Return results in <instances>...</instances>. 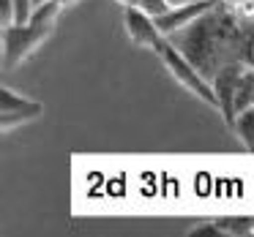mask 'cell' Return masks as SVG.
Returning <instances> with one entry per match:
<instances>
[{
    "label": "cell",
    "mask_w": 254,
    "mask_h": 237,
    "mask_svg": "<svg viewBox=\"0 0 254 237\" xmlns=\"http://www.w3.org/2000/svg\"><path fill=\"white\" fill-rule=\"evenodd\" d=\"M44 3H50V0H33V11H36V8H41Z\"/></svg>",
    "instance_id": "obj_18"
},
{
    "label": "cell",
    "mask_w": 254,
    "mask_h": 237,
    "mask_svg": "<svg viewBox=\"0 0 254 237\" xmlns=\"http://www.w3.org/2000/svg\"><path fill=\"white\" fill-rule=\"evenodd\" d=\"M243 63L238 60H230L213 74V90H216V98H219V112L224 117L227 126H235V109H232V95H235V88H238V79L243 74Z\"/></svg>",
    "instance_id": "obj_5"
},
{
    "label": "cell",
    "mask_w": 254,
    "mask_h": 237,
    "mask_svg": "<svg viewBox=\"0 0 254 237\" xmlns=\"http://www.w3.org/2000/svg\"><path fill=\"white\" fill-rule=\"evenodd\" d=\"M224 237H243L254 235V215H221L213 221Z\"/></svg>",
    "instance_id": "obj_8"
},
{
    "label": "cell",
    "mask_w": 254,
    "mask_h": 237,
    "mask_svg": "<svg viewBox=\"0 0 254 237\" xmlns=\"http://www.w3.org/2000/svg\"><path fill=\"white\" fill-rule=\"evenodd\" d=\"M41 112H44V104L30 101L19 93H11L8 88H0V128L3 131H11L22 123L39 120Z\"/></svg>",
    "instance_id": "obj_3"
},
{
    "label": "cell",
    "mask_w": 254,
    "mask_h": 237,
    "mask_svg": "<svg viewBox=\"0 0 254 237\" xmlns=\"http://www.w3.org/2000/svg\"><path fill=\"white\" fill-rule=\"evenodd\" d=\"M61 11L63 8L55 0H50L41 8H36L28 22H14L11 28H3V71L8 74L17 66H22L36 52V47L44 44Z\"/></svg>",
    "instance_id": "obj_1"
},
{
    "label": "cell",
    "mask_w": 254,
    "mask_h": 237,
    "mask_svg": "<svg viewBox=\"0 0 254 237\" xmlns=\"http://www.w3.org/2000/svg\"><path fill=\"white\" fill-rule=\"evenodd\" d=\"M156 55L161 57V63L167 66V71H170L172 77H175L178 82L189 90V93L197 95L199 101H205V104H210V106H216V109H219V98H216L213 82H208V77H205V74L199 71V68L194 66L186 55H181V49H178L172 41H167V36L159 41Z\"/></svg>",
    "instance_id": "obj_2"
},
{
    "label": "cell",
    "mask_w": 254,
    "mask_h": 237,
    "mask_svg": "<svg viewBox=\"0 0 254 237\" xmlns=\"http://www.w3.org/2000/svg\"><path fill=\"white\" fill-rule=\"evenodd\" d=\"M123 8H131V6H139V0H118Z\"/></svg>",
    "instance_id": "obj_15"
},
{
    "label": "cell",
    "mask_w": 254,
    "mask_h": 237,
    "mask_svg": "<svg viewBox=\"0 0 254 237\" xmlns=\"http://www.w3.org/2000/svg\"><path fill=\"white\" fill-rule=\"evenodd\" d=\"M123 25H126V30H128V39L137 47H145V49H156L159 41L164 39V33L159 30L156 19L150 17L148 11H142L139 6H131V8L123 11Z\"/></svg>",
    "instance_id": "obj_6"
},
{
    "label": "cell",
    "mask_w": 254,
    "mask_h": 237,
    "mask_svg": "<svg viewBox=\"0 0 254 237\" xmlns=\"http://www.w3.org/2000/svg\"><path fill=\"white\" fill-rule=\"evenodd\" d=\"M186 3H191V0H167V6H170V8H178V6H186Z\"/></svg>",
    "instance_id": "obj_14"
},
{
    "label": "cell",
    "mask_w": 254,
    "mask_h": 237,
    "mask_svg": "<svg viewBox=\"0 0 254 237\" xmlns=\"http://www.w3.org/2000/svg\"><path fill=\"white\" fill-rule=\"evenodd\" d=\"M235 134L241 137L243 147L249 150V153H254V106H249V109H243L241 115L235 117Z\"/></svg>",
    "instance_id": "obj_9"
},
{
    "label": "cell",
    "mask_w": 254,
    "mask_h": 237,
    "mask_svg": "<svg viewBox=\"0 0 254 237\" xmlns=\"http://www.w3.org/2000/svg\"><path fill=\"white\" fill-rule=\"evenodd\" d=\"M55 3H58V6H61V8H66V6H71L74 0H55Z\"/></svg>",
    "instance_id": "obj_17"
},
{
    "label": "cell",
    "mask_w": 254,
    "mask_h": 237,
    "mask_svg": "<svg viewBox=\"0 0 254 237\" xmlns=\"http://www.w3.org/2000/svg\"><path fill=\"white\" fill-rule=\"evenodd\" d=\"M189 237H224V235H221V229L210 221V224H202V226H197V229H191Z\"/></svg>",
    "instance_id": "obj_12"
},
{
    "label": "cell",
    "mask_w": 254,
    "mask_h": 237,
    "mask_svg": "<svg viewBox=\"0 0 254 237\" xmlns=\"http://www.w3.org/2000/svg\"><path fill=\"white\" fill-rule=\"evenodd\" d=\"M249 106H254V68H243L241 79H238V88H235V95H232L235 117L243 109H249Z\"/></svg>",
    "instance_id": "obj_7"
},
{
    "label": "cell",
    "mask_w": 254,
    "mask_h": 237,
    "mask_svg": "<svg viewBox=\"0 0 254 237\" xmlns=\"http://www.w3.org/2000/svg\"><path fill=\"white\" fill-rule=\"evenodd\" d=\"M221 3H224L227 8H235V6H241L243 0H221Z\"/></svg>",
    "instance_id": "obj_16"
},
{
    "label": "cell",
    "mask_w": 254,
    "mask_h": 237,
    "mask_svg": "<svg viewBox=\"0 0 254 237\" xmlns=\"http://www.w3.org/2000/svg\"><path fill=\"white\" fill-rule=\"evenodd\" d=\"M139 8L148 11L150 17H159V14H164L170 6H167V0H139Z\"/></svg>",
    "instance_id": "obj_11"
},
{
    "label": "cell",
    "mask_w": 254,
    "mask_h": 237,
    "mask_svg": "<svg viewBox=\"0 0 254 237\" xmlns=\"http://www.w3.org/2000/svg\"><path fill=\"white\" fill-rule=\"evenodd\" d=\"M17 6V22H28L33 17V0H14Z\"/></svg>",
    "instance_id": "obj_13"
},
{
    "label": "cell",
    "mask_w": 254,
    "mask_h": 237,
    "mask_svg": "<svg viewBox=\"0 0 254 237\" xmlns=\"http://www.w3.org/2000/svg\"><path fill=\"white\" fill-rule=\"evenodd\" d=\"M216 3L219 0H191V3H186V6H178V8H167L164 14H159L156 19V25H159V30L164 36H172L178 33V30H186L189 25H194L197 19H202L205 14H210L216 8Z\"/></svg>",
    "instance_id": "obj_4"
},
{
    "label": "cell",
    "mask_w": 254,
    "mask_h": 237,
    "mask_svg": "<svg viewBox=\"0 0 254 237\" xmlns=\"http://www.w3.org/2000/svg\"><path fill=\"white\" fill-rule=\"evenodd\" d=\"M17 22V6L14 0H0V28H11Z\"/></svg>",
    "instance_id": "obj_10"
}]
</instances>
